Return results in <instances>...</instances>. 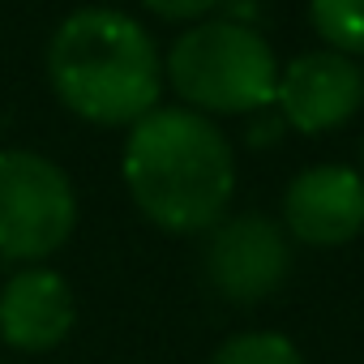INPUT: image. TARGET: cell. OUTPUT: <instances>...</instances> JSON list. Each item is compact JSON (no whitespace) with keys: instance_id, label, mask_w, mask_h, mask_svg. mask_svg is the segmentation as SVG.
Masks as SVG:
<instances>
[{"instance_id":"7a4b0ae2","label":"cell","mask_w":364,"mask_h":364,"mask_svg":"<svg viewBox=\"0 0 364 364\" xmlns=\"http://www.w3.org/2000/svg\"><path fill=\"white\" fill-rule=\"evenodd\" d=\"M48 82L86 124H137L159 107L163 60L146 26L120 9H77L48 43Z\"/></svg>"},{"instance_id":"8992f818","label":"cell","mask_w":364,"mask_h":364,"mask_svg":"<svg viewBox=\"0 0 364 364\" xmlns=\"http://www.w3.org/2000/svg\"><path fill=\"white\" fill-rule=\"evenodd\" d=\"M274 103L283 120L300 133H330L347 124L364 103V69L338 52H304L296 56L274 86Z\"/></svg>"},{"instance_id":"30bf717a","label":"cell","mask_w":364,"mask_h":364,"mask_svg":"<svg viewBox=\"0 0 364 364\" xmlns=\"http://www.w3.org/2000/svg\"><path fill=\"white\" fill-rule=\"evenodd\" d=\"M210 364H304V360H300V351H296L291 338L257 330V334H236V338H228V343L215 351Z\"/></svg>"},{"instance_id":"3957f363","label":"cell","mask_w":364,"mask_h":364,"mask_svg":"<svg viewBox=\"0 0 364 364\" xmlns=\"http://www.w3.org/2000/svg\"><path fill=\"white\" fill-rule=\"evenodd\" d=\"M171 90L202 116H245L274 103L279 65L270 43L228 18L193 22L167 52L163 65Z\"/></svg>"},{"instance_id":"52a82bcc","label":"cell","mask_w":364,"mask_h":364,"mask_svg":"<svg viewBox=\"0 0 364 364\" xmlns=\"http://www.w3.org/2000/svg\"><path fill=\"white\" fill-rule=\"evenodd\" d=\"M283 223L296 240L330 249L364 232V176L338 163L300 171L283 193Z\"/></svg>"},{"instance_id":"5b68a950","label":"cell","mask_w":364,"mask_h":364,"mask_svg":"<svg viewBox=\"0 0 364 364\" xmlns=\"http://www.w3.org/2000/svg\"><path fill=\"white\" fill-rule=\"evenodd\" d=\"M291 270L287 236L266 215H236L219 219L210 249H206V274L219 296L232 304H257L283 287Z\"/></svg>"},{"instance_id":"277c9868","label":"cell","mask_w":364,"mask_h":364,"mask_svg":"<svg viewBox=\"0 0 364 364\" xmlns=\"http://www.w3.org/2000/svg\"><path fill=\"white\" fill-rule=\"evenodd\" d=\"M77 223L69 176L35 150H0V257L39 266Z\"/></svg>"},{"instance_id":"ba28073f","label":"cell","mask_w":364,"mask_h":364,"mask_svg":"<svg viewBox=\"0 0 364 364\" xmlns=\"http://www.w3.org/2000/svg\"><path fill=\"white\" fill-rule=\"evenodd\" d=\"M69 283L48 266H26L0 287V338L14 351H52L73 330Z\"/></svg>"},{"instance_id":"9c48e42d","label":"cell","mask_w":364,"mask_h":364,"mask_svg":"<svg viewBox=\"0 0 364 364\" xmlns=\"http://www.w3.org/2000/svg\"><path fill=\"white\" fill-rule=\"evenodd\" d=\"M309 18L326 52L364 56V0H309Z\"/></svg>"},{"instance_id":"8fae6325","label":"cell","mask_w":364,"mask_h":364,"mask_svg":"<svg viewBox=\"0 0 364 364\" xmlns=\"http://www.w3.org/2000/svg\"><path fill=\"white\" fill-rule=\"evenodd\" d=\"M141 5L163 22H206L223 0H141Z\"/></svg>"},{"instance_id":"6da1fadb","label":"cell","mask_w":364,"mask_h":364,"mask_svg":"<svg viewBox=\"0 0 364 364\" xmlns=\"http://www.w3.org/2000/svg\"><path fill=\"white\" fill-rule=\"evenodd\" d=\"M124 185L154 228L176 236L210 232L236 189L232 141L202 112L154 107L129 124Z\"/></svg>"}]
</instances>
